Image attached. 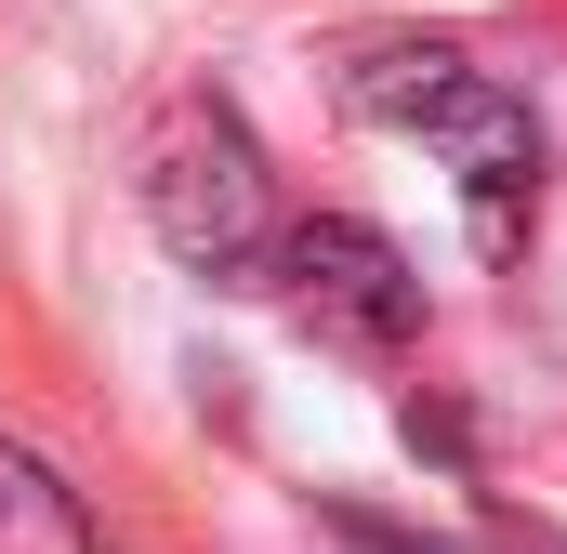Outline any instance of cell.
I'll return each mask as SVG.
<instances>
[{"mask_svg": "<svg viewBox=\"0 0 567 554\" xmlns=\"http://www.w3.org/2000/svg\"><path fill=\"white\" fill-rule=\"evenodd\" d=\"M343 106H357V120H383V133L449 145L462 212H475V238H488V252H502V238H515V212L542 198V120H528L475 53H449V40H357V53H343Z\"/></svg>", "mask_w": 567, "mask_h": 554, "instance_id": "1", "label": "cell"}, {"mask_svg": "<svg viewBox=\"0 0 567 554\" xmlns=\"http://www.w3.org/2000/svg\"><path fill=\"white\" fill-rule=\"evenodd\" d=\"M145 225H158V252L198 277H225V290H251L265 277V252H278V172H265V145H251V120L225 106V93H185L158 133H145Z\"/></svg>", "mask_w": 567, "mask_h": 554, "instance_id": "2", "label": "cell"}, {"mask_svg": "<svg viewBox=\"0 0 567 554\" xmlns=\"http://www.w3.org/2000/svg\"><path fill=\"white\" fill-rule=\"evenodd\" d=\"M251 290H278L290 317H303L317 343H343V357H410V330H423L410 252H396L383 225H357V212H290Z\"/></svg>", "mask_w": 567, "mask_h": 554, "instance_id": "3", "label": "cell"}, {"mask_svg": "<svg viewBox=\"0 0 567 554\" xmlns=\"http://www.w3.org/2000/svg\"><path fill=\"white\" fill-rule=\"evenodd\" d=\"M0 554H93V515H80V489L27 449V435H0Z\"/></svg>", "mask_w": 567, "mask_h": 554, "instance_id": "4", "label": "cell"}]
</instances>
